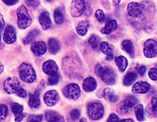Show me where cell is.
I'll use <instances>...</instances> for the list:
<instances>
[{
    "label": "cell",
    "instance_id": "6da1fadb",
    "mask_svg": "<svg viewBox=\"0 0 157 122\" xmlns=\"http://www.w3.org/2000/svg\"><path fill=\"white\" fill-rule=\"evenodd\" d=\"M19 75L22 81L27 83H32L36 81V73L31 64L24 63L19 67Z\"/></svg>",
    "mask_w": 157,
    "mask_h": 122
},
{
    "label": "cell",
    "instance_id": "7a4b0ae2",
    "mask_svg": "<svg viewBox=\"0 0 157 122\" xmlns=\"http://www.w3.org/2000/svg\"><path fill=\"white\" fill-rule=\"evenodd\" d=\"M17 26L19 28H27L32 24V18L25 6H21L18 7L17 10Z\"/></svg>",
    "mask_w": 157,
    "mask_h": 122
},
{
    "label": "cell",
    "instance_id": "3957f363",
    "mask_svg": "<svg viewBox=\"0 0 157 122\" xmlns=\"http://www.w3.org/2000/svg\"><path fill=\"white\" fill-rule=\"evenodd\" d=\"M87 113L92 120H99L104 115V106L98 102L90 103L87 107Z\"/></svg>",
    "mask_w": 157,
    "mask_h": 122
},
{
    "label": "cell",
    "instance_id": "277c9868",
    "mask_svg": "<svg viewBox=\"0 0 157 122\" xmlns=\"http://www.w3.org/2000/svg\"><path fill=\"white\" fill-rule=\"evenodd\" d=\"M21 81L15 77L7 78L4 81L3 84L4 90L8 94L17 93V91L21 88Z\"/></svg>",
    "mask_w": 157,
    "mask_h": 122
},
{
    "label": "cell",
    "instance_id": "5b68a950",
    "mask_svg": "<svg viewBox=\"0 0 157 122\" xmlns=\"http://www.w3.org/2000/svg\"><path fill=\"white\" fill-rule=\"evenodd\" d=\"M144 55L147 58H154L157 57V42L154 39H148L144 43L143 49Z\"/></svg>",
    "mask_w": 157,
    "mask_h": 122
},
{
    "label": "cell",
    "instance_id": "8992f818",
    "mask_svg": "<svg viewBox=\"0 0 157 122\" xmlns=\"http://www.w3.org/2000/svg\"><path fill=\"white\" fill-rule=\"evenodd\" d=\"M86 9L84 0H72L70 6V13L73 17H78L82 14Z\"/></svg>",
    "mask_w": 157,
    "mask_h": 122
},
{
    "label": "cell",
    "instance_id": "52a82bcc",
    "mask_svg": "<svg viewBox=\"0 0 157 122\" xmlns=\"http://www.w3.org/2000/svg\"><path fill=\"white\" fill-rule=\"evenodd\" d=\"M80 88L77 84L71 83L68 84L63 91L64 96L71 99H77L80 96Z\"/></svg>",
    "mask_w": 157,
    "mask_h": 122
},
{
    "label": "cell",
    "instance_id": "ba28073f",
    "mask_svg": "<svg viewBox=\"0 0 157 122\" xmlns=\"http://www.w3.org/2000/svg\"><path fill=\"white\" fill-rule=\"evenodd\" d=\"M137 103V99L134 96H129L122 102L121 104L119 106L120 112L122 113H127L132 110L133 108Z\"/></svg>",
    "mask_w": 157,
    "mask_h": 122
},
{
    "label": "cell",
    "instance_id": "9c48e42d",
    "mask_svg": "<svg viewBox=\"0 0 157 122\" xmlns=\"http://www.w3.org/2000/svg\"><path fill=\"white\" fill-rule=\"evenodd\" d=\"M144 9H145V6L138 2H130L127 6V13L132 17H137L141 16Z\"/></svg>",
    "mask_w": 157,
    "mask_h": 122
},
{
    "label": "cell",
    "instance_id": "30bf717a",
    "mask_svg": "<svg viewBox=\"0 0 157 122\" xmlns=\"http://www.w3.org/2000/svg\"><path fill=\"white\" fill-rule=\"evenodd\" d=\"M99 77L101 78L104 82H105L108 85H113L116 81V75L114 71L109 67H104Z\"/></svg>",
    "mask_w": 157,
    "mask_h": 122
},
{
    "label": "cell",
    "instance_id": "8fae6325",
    "mask_svg": "<svg viewBox=\"0 0 157 122\" xmlns=\"http://www.w3.org/2000/svg\"><path fill=\"white\" fill-rule=\"evenodd\" d=\"M17 40L16 30L13 26L8 25L4 29L3 41L7 44H12Z\"/></svg>",
    "mask_w": 157,
    "mask_h": 122
},
{
    "label": "cell",
    "instance_id": "7c38bea8",
    "mask_svg": "<svg viewBox=\"0 0 157 122\" xmlns=\"http://www.w3.org/2000/svg\"><path fill=\"white\" fill-rule=\"evenodd\" d=\"M59 94L56 90H50L44 95L43 100L46 105L48 106H53L57 103L59 99Z\"/></svg>",
    "mask_w": 157,
    "mask_h": 122
},
{
    "label": "cell",
    "instance_id": "4fadbf2b",
    "mask_svg": "<svg viewBox=\"0 0 157 122\" xmlns=\"http://www.w3.org/2000/svg\"><path fill=\"white\" fill-rule=\"evenodd\" d=\"M47 45H46L45 43L42 42V41L35 42L32 45V47H31V50L33 53V54L36 56V57H40V56L45 54L46 52H47Z\"/></svg>",
    "mask_w": 157,
    "mask_h": 122
},
{
    "label": "cell",
    "instance_id": "5bb4252c",
    "mask_svg": "<svg viewBox=\"0 0 157 122\" xmlns=\"http://www.w3.org/2000/svg\"><path fill=\"white\" fill-rule=\"evenodd\" d=\"M43 71H44L45 74L48 75H53V74H57L58 72V66L54 60H47L43 64Z\"/></svg>",
    "mask_w": 157,
    "mask_h": 122
},
{
    "label": "cell",
    "instance_id": "9a60e30c",
    "mask_svg": "<svg viewBox=\"0 0 157 122\" xmlns=\"http://www.w3.org/2000/svg\"><path fill=\"white\" fill-rule=\"evenodd\" d=\"M151 89V85L146 81H137L132 88V92L136 94L147 93Z\"/></svg>",
    "mask_w": 157,
    "mask_h": 122
},
{
    "label": "cell",
    "instance_id": "2e32d148",
    "mask_svg": "<svg viewBox=\"0 0 157 122\" xmlns=\"http://www.w3.org/2000/svg\"><path fill=\"white\" fill-rule=\"evenodd\" d=\"M11 110L15 115V121H21L24 117L26 116V113H23V106L17 103H13L11 105Z\"/></svg>",
    "mask_w": 157,
    "mask_h": 122
},
{
    "label": "cell",
    "instance_id": "e0dca14e",
    "mask_svg": "<svg viewBox=\"0 0 157 122\" xmlns=\"http://www.w3.org/2000/svg\"><path fill=\"white\" fill-rule=\"evenodd\" d=\"M39 21L42 28L43 30H47L51 26V19H50V13L47 11H44L39 15Z\"/></svg>",
    "mask_w": 157,
    "mask_h": 122
},
{
    "label": "cell",
    "instance_id": "ac0fdd59",
    "mask_svg": "<svg viewBox=\"0 0 157 122\" xmlns=\"http://www.w3.org/2000/svg\"><path fill=\"white\" fill-rule=\"evenodd\" d=\"M100 50L106 56V60H111L114 58V54H113V47L111 46L109 43L106 42H103L100 44Z\"/></svg>",
    "mask_w": 157,
    "mask_h": 122
},
{
    "label": "cell",
    "instance_id": "d6986e66",
    "mask_svg": "<svg viewBox=\"0 0 157 122\" xmlns=\"http://www.w3.org/2000/svg\"><path fill=\"white\" fill-rule=\"evenodd\" d=\"M97 85V81L92 77H88V78H85L82 83V88H83L84 91L86 92H93L96 89Z\"/></svg>",
    "mask_w": 157,
    "mask_h": 122
},
{
    "label": "cell",
    "instance_id": "ffe728a7",
    "mask_svg": "<svg viewBox=\"0 0 157 122\" xmlns=\"http://www.w3.org/2000/svg\"><path fill=\"white\" fill-rule=\"evenodd\" d=\"M115 62H116V66L120 72H124L128 67V60L123 56H119V57H116Z\"/></svg>",
    "mask_w": 157,
    "mask_h": 122
},
{
    "label": "cell",
    "instance_id": "44dd1931",
    "mask_svg": "<svg viewBox=\"0 0 157 122\" xmlns=\"http://www.w3.org/2000/svg\"><path fill=\"white\" fill-rule=\"evenodd\" d=\"M39 96H40V92L39 90L36 91L33 94H32L30 96V98H29V105L30 107L32 108H38L39 106H40V98H39Z\"/></svg>",
    "mask_w": 157,
    "mask_h": 122
},
{
    "label": "cell",
    "instance_id": "7402d4cb",
    "mask_svg": "<svg viewBox=\"0 0 157 122\" xmlns=\"http://www.w3.org/2000/svg\"><path fill=\"white\" fill-rule=\"evenodd\" d=\"M117 22L115 20H110L106 23L105 26L101 30V32L105 35H109L117 28Z\"/></svg>",
    "mask_w": 157,
    "mask_h": 122
},
{
    "label": "cell",
    "instance_id": "603a6c76",
    "mask_svg": "<svg viewBox=\"0 0 157 122\" xmlns=\"http://www.w3.org/2000/svg\"><path fill=\"white\" fill-rule=\"evenodd\" d=\"M46 120L49 122H57V121H64V118L55 111H47L45 115Z\"/></svg>",
    "mask_w": 157,
    "mask_h": 122
},
{
    "label": "cell",
    "instance_id": "cb8c5ba5",
    "mask_svg": "<svg viewBox=\"0 0 157 122\" xmlns=\"http://www.w3.org/2000/svg\"><path fill=\"white\" fill-rule=\"evenodd\" d=\"M121 47L125 52H127L130 57L134 56V46L130 40H124L122 42Z\"/></svg>",
    "mask_w": 157,
    "mask_h": 122
},
{
    "label": "cell",
    "instance_id": "d4e9b609",
    "mask_svg": "<svg viewBox=\"0 0 157 122\" xmlns=\"http://www.w3.org/2000/svg\"><path fill=\"white\" fill-rule=\"evenodd\" d=\"M137 74L136 72H133V71H130L126 74V76L124 77L123 79V85L126 86H130L132 85L134 81L137 80Z\"/></svg>",
    "mask_w": 157,
    "mask_h": 122
},
{
    "label": "cell",
    "instance_id": "484cf974",
    "mask_svg": "<svg viewBox=\"0 0 157 122\" xmlns=\"http://www.w3.org/2000/svg\"><path fill=\"white\" fill-rule=\"evenodd\" d=\"M48 49L49 51L52 54H56L60 50V44L57 39L52 38L50 39L48 41Z\"/></svg>",
    "mask_w": 157,
    "mask_h": 122
},
{
    "label": "cell",
    "instance_id": "4316f807",
    "mask_svg": "<svg viewBox=\"0 0 157 122\" xmlns=\"http://www.w3.org/2000/svg\"><path fill=\"white\" fill-rule=\"evenodd\" d=\"M104 97L106 99L109 100L112 103H115V102H117L118 97L116 95H115L114 92H113V90L110 88H107L104 90L103 92Z\"/></svg>",
    "mask_w": 157,
    "mask_h": 122
},
{
    "label": "cell",
    "instance_id": "83f0119b",
    "mask_svg": "<svg viewBox=\"0 0 157 122\" xmlns=\"http://www.w3.org/2000/svg\"><path fill=\"white\" fill-rule=\"evenodd\" d=\"M89 27V23L86 21H82L80 24H78L76 27L77 33L81 36H85L87 34V28Z\"/></svg>",
    "mask_w": 157,
    "mask_h": 122
},
{
    "label": "cell",
    "instance_id": "f1b7e54d",
    "mask_svg": "<svg viewBox=\"0 0 157 122\" xmlns=\"http://www.w3.org/2000/svg\"><path fill=\"white\" fill-rule=\"evenodd\" d=\"M134 113L137 117V120L142 121L145 120V112H144V107L141 104H138L134 107Z\"/></svg>",
    "mask_w": 157,
    "mask_h": 122
},
{
    "label": "cell",
    "instance_id": "f546056e",
    "mask_svg": "<svg viewBox=\"0 0 157 122\" xmlns=\"http://www.w3.org/2000/svg\"><path fill=\"white\" fill-rule=\"evenodd\" d=\"M39 35V31L38 30L32 31L29 32V35H28L25 38V39H24V41H23V43L25 45L30 44L32 41L34 40V39H36L38 35Z\"/></svg>",
    "mask_w": 157,
    "mask_h": 122
},
{
    "label": "cell",
    "instance_id": "4dcf8cb0",
    "mask_svg": "<svg viewBox=\"0 0 157 122\" xmlns=\"http://www.w3.org/2000/svg\"><path fill=\"white\" fill-rule=\"evenodd\" d=\"M54 21H55L56 24H62L64 20L63 13L60 9H56L55 10H54Z\"/></svg>",
    "mask_w": 157,
    "mask_h": 122
},
{
    "label": "cell",
    "instance_id": "1f68e13d",
    "mask_svg": "<svg viewBox=\"0 0 157 122\" xmlns=\"http://www.w3.org/2000/svg\"><path fill=\"white\" fill-rule=\"evenodd\" d=\"M8 115V108L4 104L0 105V120H3Z\"/></svg>",
    "mask_w": 157,
    "mask_h": 122
},
{
    "label": "cell",
    "instance_id": "d6a6232c",
    "mask_svg": "<svg viewBox=\"0 0 157 122\" xmlns=\"http://www.w3.org/2000/svg\"><path fill=\"white\" fill-rule=\"evenodd\" d=\"M89 44L90 45V46L94 50H97L100 46H99V43H98V38L94 35L91 36L89 39Z\"/></svg>",
    "mask_w": 157,
    "mask_h": 122
},
{
    "label": "cell",
    "instance_id": "836d02e7",
    "mask_svg": "<svg viewBox=\"0 0 157 122\" xmlns=\"http://www.w3.org/2000/svg\"><path fill=\"white\" fill-rule=\"evenodd\" d=\"M60 79V76H59L58 74H53V75H50L48 78V82L50 85H54L57 83Z\"/></svg>",
    "mask_w": 157,
    "mask_h": 122
},
{
    "label": "cell",
    "instance_id": "e575fe53",
    "mask_svg": "<svg viewBox=\"0 0 157 122\" xmlns=\"http://www.w3.org/2000/svg\"><path fill=\"white\" fill-rule=\"evenodd\" d=\"M95 17H96L97 20L98 21L102 23V22L105 21V13H104L103 11L101 9H98L95 13Z\"/></svg>",
    "mask_w": 157,
    "mask_h": 122
},
{
    "label": "cell",
    "instance_id": "d590c367",
    "mask_svg": "<svg viewBox=\"0 0 157 122\" xmlns=\"http://www.w3.org/2000/svg\"><path fill=\"white\" fill-rule=\"evenodd\" d=\"M25 2L29 7L36 9L39 6V0H25Z\"/></svg>",
    "mask_w": 157,
    "mask_h": 122
},
{
    "label": "cell",
    "instance_id": "8d00e7d4",
    "mask_svg": "<svg viewBox=\"0 0 157 122\" xmlns=\"http://www.w3.org/2000/svg\"><path fill=\"white\" fill-rule=\"evenodd\" d=\"M148 76L152 81H157V69L155 67L151 68L148 72Z\"/></svg>",
    "mask_w": 157,
    "mask_h": 122
},
{
    "label": "cell",
    "instance_id": "74e56055",
    "mask_svg": "<svg viewBox=\"0 0 157 122\" xmlns=\"http://www.w3.org/2000/svg\"><path fill=\"white\" fill-rule=\"evenodd\" d=\"M70 116H71V118L74 120H78L79 116H80V112L79 110H77V109H74L71 111L70 113Z\"/></svg>",
    "mask_w": 157,
    "mask_h": 122
},
{
    "label": "cell",
    "instance_id": "f35d334b",
    "mask_svg": "<svg viewBox=\"0 0 157 122\" xmlns=\"http://www.w3.org/2000/svg\"><path fill=\"white\" fill-rule=\"evenodd\" d=\"M29 121H42L43 120V116L42 115H31L28 119Z\"/></svg>",
    "mask_w": 157,
    "mask_h": 122
},
{
    "label": "cell",
    "instance_id": "ab89813d",
    "mask_svg": "<svg viewBox=\"0 0 157 122\" xmlns=\"http://www.w3.org/2000/svg\"><path fill=\"white\" fill-rule=\"evenodd\" d=\"M4 29H5V21H4L2 15L0 14V46H1V35Z\"/></svg>",
    "mask_w": 157,
    "mask_h": 122
},
{
    "label": "cell",
    "instance_id": "60d3db41",
    "mask_svg": "<svg viewBox=\"0 0 157 122\" xmlns=\"http://www.w3.org/2000/svg\"><path fill=\"white\" fill-rule=\"evenodd\" d=\"M137 71L139 75H141V76H144V75L145 74V73H146L147 67L144 65L139 66V67H137Z\"/></svg>",
    "mask_w": 157,
    "mask_h": 122
},
{
    "label": "cell",
    "instance_id": "b9f144b4",
    "mask_svg": "<svg viewBox=\"0 0 157 122\" xmlns=\"http://www.w3.org/2000/svg\"><path fill=\"white\" fill-rule=\"evenodd\" d=\"M17 95L21 98H25L27 96V92L21 87V88L17 91Z\"/></svg>",
    "mask_w": 157,
    "mask_h": 122
},
{
    "label": "cell",
    "instance_id": "7bdbcfd3",
    "mask_svg": "<svg viewBox=\"0 0 157 122\" xmlns=\"http://www.w3.org/2000/svg\"><path fill=\"white\" fill-rule=\"evenodd\" d=\"M151 106L154 111L157 112V97H153L151 99Z\"/></svg>",
    "mask_w": 157,
    "mask_h": 122
},
{
    "label": "cell",
    "instance_id": "ee69618b",
    "mask_svg": "<svg viewBox=\"0 0 157 122\" xmlns=\"http://www.w3.org/2000/svg\"><path fill=\"white\" fill-rule=\"evenodd\" d=\"M107 120L108 121H119L120 118H119V117L116 113H111Z\"/></svg>",
    "mask_w": 157,
    "mask_h": 122
},
{
    "label": "cell",
    "instance_id": "f6af8a7d",
    "mask_svg": "<svg viewBox=\"0 0 157 122\" xmlns=\"http://www.w3.org/2000/svg\"><path fill=\"white\" fill-rule=\"evenodd\" d=\"M19 0H2V2L7 6H13L18 2Z\"/></svg>",
    "mask_w": 157,
    "mask_h": 122
},
{
    "label": "cell",
    "instance_id": "bcb514c9",
    "mask_svg": "<svg viewBox=\"0 0 157 122\" xmlns=\"http://www.w3.org/2000/svg\"><path fill=\"white\" fill-rule=\"evenodd\" d=\"M121 1H122V0H113L114 6H118L119 4L120 3V2H121Z\"/></svg>",
    "mask_w": 157,
    "mask_h": 122
},
{
    "label": "cell",
    "instance_id": "7dc6e473",
    "mask_svg": "<svg viewBox=\"0 0 157 122\" xmlns=\"http://www.w3.org/2000/svg\"><path fill=\"white\" fill-rule=\"evenodd\" d=\"M3 70H4V66L2 65V64H0V74L3 72Z\"/></svg>",
    "mask_w": 157,
    "mask_h": 122
},
{
    "label": "cell",
    "instance_id": "c3c4849f",
    "mask_svg": "<svg viewBox=\"0 0 157 122\" xmlns=\"http://www.w3.org/2000/svg\"><path fill=\"white\" fill-rule=\"evenodd\" d=\"M122 121H134L132 119H124V120H122Z\"/></svg>",
    "mask_w": 157,
    "mask_h": 122
},
{
    "label": "cell",
    "instance_id": "681fc988",
    "mask_svg": "<svg viewBox=\"0 0 157 122\" xmlns=\"http://www.w3.org/2000/svg\"><path fill=\"white\" fill-rule=\"evenodd\" d=\"M80 121H81V122H82V121H86V119H85V118H82V119H81V120H80Z\"/></svg>",
    "mask_w": 157,
    "mask_h": 122
}]
</instances>
